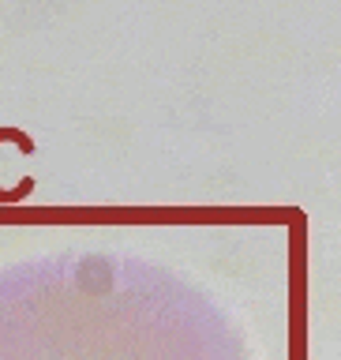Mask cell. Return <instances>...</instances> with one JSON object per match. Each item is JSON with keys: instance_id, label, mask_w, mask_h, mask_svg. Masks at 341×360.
Listing matches in <instances>:
<instances>
[{"instance_id": "cell-1", "label": "cell", "mask_w": 341, "mask_h": 360, "mask_svg": "<svg viewBox=\"0 0 341 360\" xmlns=\"http://www.w3.org/2000/svg\"><path fill=\"white\" fill-rule=\"evenodd\" d=\"M0 143H15L22 154H34V150H38L30 135H22L19 128H0ZM30 191H34V176H22V184H19L15 191H0V202H15V199H27Z\"/></svg>"}]
</instances>
